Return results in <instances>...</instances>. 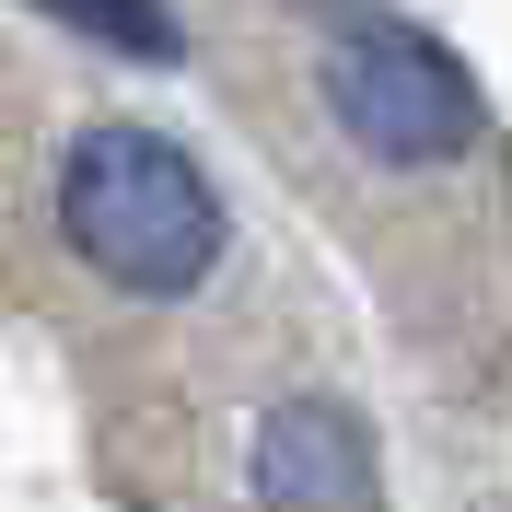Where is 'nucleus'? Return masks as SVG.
<instances>
[{"instance_id":"4","label":"nucleus","mask_w":512,"mask_h":512,"mask_svg":"<svg viewBox=\"0 0 512 512\" xmlns=\"http://www.w3.org/2000/svg\"><path fill=\"white\" fill-rule=\"evenodd\" d=\"M35 12H59L70 35H94L117 59H175V12L163 0H35Z\"/></svg>"},{"instance_id":"2","label":"nucleus","mask_w":512,"mask_h":512,"mask_svg":"<svg viewBox=\"0 0 512 512\" xmlns=\"http://www.w3.org/2000/svg\"><path fill=\"white\" fill-rule=\"evenodd\" d=\"M315 94H326V117L350 128V152H373L384 175H431V163H454L478 140L466 59L443 35L396 24V12H338V35L315 59Z\"/></svg>"},{"instance_id":"1","label":"nucleus","mask_w":512,"mask_h":512,"mask_svg":"<svg viewBox=\"0 0 512 512\" xmlns=\"http://www.w3.org/2000/svg\"><path fill=\"white\" fill-rule=\"evenodd\" d=\"M59 233L70 256L117 291H198L222 268V198L163 128H82L59 152Z\"/></svg>"},{"instance_id":"3","label":"nucleus","mask_w":512,"mask_h":512,"mask_svg":"<svg viewBox=\"0 0 512 512\" xmlns=\"http://www.w3.org/2000/svg\"><path fill=\"white\" fill-rule=\"evenodd\" d=\"M256 501L268 512H350L361 501V419L350 408H326V396H291V408L256 419Z\"/></svg>"}]
</instances>
